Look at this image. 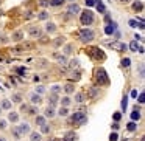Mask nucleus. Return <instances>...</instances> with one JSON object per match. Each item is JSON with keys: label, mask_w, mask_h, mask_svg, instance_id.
Instances as JSON below:
<instances>
[{"label": "nucleus", "mask_w": 145, "mask_h": 141, "mask_svg": "<svg viewBox=\"0 0 145 141\" xmlns=\"http://www.w3.org/2000/svg\"><path fill=\"white\" fill-rule=\"evenodd\" d=\"M64 90H66V93H73L75 92V87L72 84H66L64 85Z\"/></svg>", "instance_id": "obj_33"}, {"label": "nucleus", "mask_w": 145, "mask_h": 141, "mask_svg": "<svg viewBox=\"0 0 145 141\" xmlns=\"http://www.w3.org/2000/svg\"><path fill=\"white\" fill-rule=\"evenodd\" d=\"M19 129H20V133H22V135H27V133H30V126H28L27 123L20 124V126H19Z\"/></svg>", "instance_id": "obj_12"}, {"label": "nucleus", "mask_w": 145, "mask_h": 141, "mask_svg": "<svg viewBox=\"0 0 145 141\" xmlns=\"http://www.w3.org/2000/svg\"><path fill=\"white\" fill-rule=\"evenodd\" d=\"M112 129H114V130H117V129H119V124H117V121H115V123L112 124Z\"/></svg>", "instance_id": "obj_55"}, {"label": "nucleus", "mask_w": 145, "mask_h": 141, "mask_svg": "<svg viewBox=\"0 0 145 141\" xmlns=\"http://www.w3.org/2000/svg\"><path fill=\"white\" fill-rule=\"evenodd\" d=\"M72 50H73V47H72V45H67V47L64 48V53H66V54H70Z\"/></svg>", "instance_id": "obj_44"}, {"label": "nucleus", "mask_w": 145, "mask_h": 141, "mask_svg": "<svg viewBox=\"0 0 145 141\" xmlns=\"http://www.w3.org/2000/svg\"><path fill=\"white\" fill-rule=\"evenodd\" d=\"M128 23H130V27H131V28H136V27H137V22H136V20H133V19L130 20Z\"/></svg>", "instance_id": "obj_47"}, {"label": "nucleus", "mask_w": 145, "mask_h": 141, "mask_svg": "<svg viewBox=\"0 0 145 141\" xmlns=\"http://www.w3.org/2000/svg\"><path fill=\"white\" fill-rule=\"evenodd\" d=\"M45 30H47L49 33H53V31H56V27H55V23L49 22V23H47V27H45Z\"/></svg>", "instance_id": "obj_32"}, {"label": "nucleus", "mask_w": 145, "mask_h": 141, "mask_svg": "<svg viewBox=\"0 0 145 141\" xmlns=\"http://www.w3.org/2000/svg\"><path fill=\"white\" fill-rule=\"evenodd\" d=\"M0 141H6V139H5V138H0Z\"/></svg>", "instance_id": "obj_60"}, {"label": "nucleus", "mask_w": 145, "mask_h": 141, "mask_svg": "<svg viewBox=\"0 0 145 141\" xmlns=\"http://www.w3.org/2000/svg\"><path fill=\"white\" fill-rule=\"evenodd\" d=\"M94 22V12L91 9H86L81 12V23L83 25H91Z\"/></svg>", "instance_id": "obj_3"}, {"label": "nucleus", "mask_w": 145, "mask_h": 141, "mask_svg": "<svg viewBox=\"0 0 145 141\" xmlns=\"http://www.w3.org/2000/svg\"><path fill=\"white\" fill-rule=\"evenodd\" d=\"M22 37H24V33H22V31H16V33L13 34V40H14V42L22 40Z\"/></svg>", "instance_id": "obj_17"}, {"label": "nucleus", "mask_w": 145, "mask_h": 141, "mask_svg": "<svg viewBox=\"0 0 145 141\" xmlns=\"http://www.w3.org/2000/svg\"><path fill=\"white\" fill-rule=\"evenodd\" d=\"M6 127V121L5 119H0V129H5Z\"/></svg>", "instance_id": "obj_48"}, {"label": "nucleus", "mask_w": 145, "mask_h": 141, "mask_svg": "<svg viewBox=\"0 0 145 141\" xmlns=\"http://www.w3.org/2000/svg\"><path fill=\"white\" fill-rule=\"evenodd\" d=\"M30 115H36V112H37V109L36 107H28V110H27Z\"/></svg>", "instance_id": "obj_45"}, {"label": "nucleus", "mask_w": 145, "mask_h": 141, "mask_svg": "<svg viewBox=\"0 0 145 141\" xmlns=\"http://www.w3.org/2000/svg\"><path fill=\"white\" fill-rule=\"evenodd\" d=\"M111 47H112L114 50H117V51H127V50H128V45H127V44H122V42H112Z\"/></svg>", "instance_id": "obj_6"}, {"label": "nucleus", "mask_w": 145, "mask_h": 141, "mask_svg": "<svg viewBox=\"0 0 145 141\" xmlns=\"http://www.w3.org/2000/svg\"><path fill=\"white\" fill-rule=\"evenodd\" d=\"M56 104H58V95L53 93V95L49 98V107H55Z\"/></svg>", "instance_id": "obj_10"}, {"label": "nucleus", "mask_w": 145, "mask_h": 141, "mask_svg": "<svg viewBox=\"0 0 145 141\" xmlns=\"http://www.w3.org/2000/svg\"><path fill=\"white\" fill-rule=\"evenodd\" d=\"M70 102H72V99H70L69 96H64L63 99H61V106H63V107H67V106H70Z\"/></svg>", "instance_id": "obj_21"}, {"label": "nucleus", "mask_w": 145, "mask_h": 141, "mask_svg": "<svg viewBox=\"0 0 145 141\" xmlns=\"http://www.w3.org/2000/svg\"><path fill=\"white\" fill-rule=\"evenodd\" d=\"M20 101H22V96H20L19 93L13 95V102H20Z\"/></svg>", "instance_id": "obj_36"}, {"label": "nucleus", "mask_w": 145, "mask_h": 141, "mask_svg": "<svg viewBox=\"0 0 145 141\" xmlns=\"http://www.w3.org/2000/svg\"><path fill=\"white\" fill-rule=\"evenodd\" d=\"M128 48L131 50V51H139V45H137V40H133V42L128 45Z\"/></svg>", "instance_id": "obj_24"}, {"label": "nucleus", "mask_w": 145, "mask_h": 141, "mask_svg": "<svg viewBox=\"0 0 145 141\" xmlns=\"http://www.w3.org/2000/svg\"><path fill=\"white\" fill-rule=\"evenodd\" d=\"M2 109H5V110H9V109H11V101L5 99L3 102H2Z\"/></svg>", "instance_id": "obj_34"}, {"label": "nucleus", "mask_w": 145, "mask_h": 141, "mask_svg": "<svg viewBox=\"0 0 145 141\" xmlns=\"http://www.w3.org/2000/svg\"><path fill=\"white\" fill-rule=\"evenodd\" d=\"M44 92H45V88H44V87H41V85H39V87H36V93H37V95H42Z\"/></svg>", "instance_id": "obj_46"}, {"label": "nucleus", "mask_w": 145, "mask_h": 141, "mask_svg": "<svg viewBox=\"0 0 145 141\" xmlns=\"http://www.w3.org/2000/svg\"><path fill=\"white\" fill-rule=\"evenodd\" d=\"M64 42V39H58L56 40V42H55V45H61V44H63Z\"/></svg>", "instance_id": "obj_54"}, {"label": "nucleus", "mask_w": 145, "mask_h": 141, "mask_svg": "<svg viewBox=\"0 0 145 141\" xmlns=\"http://www.w3.org/2000/svg\"><path fill=\"white\" fill-rule=\"evenodd\" d=\"M0 3H2V0H0Z\"/></svg>", "instance_id": "obj_61"}, {"label": "nucleus", "mask_w": 145, "mask_h": 141, "mask_svg": "<svg viewBox=\"0 0 145 141\" xmlns=\"http://www.w3.org/2000/svg\"><path fill=\"white\" fill-rule=\"evenodd\" d=\"M59 90H61V87H59V85H53V87H52V93H55V95H58V93H59Z\"/></svg>", "instance_id": "obj_42"}, {"label": "nucleus", "mask_w": 145, "mask_h": 141, "mask_svg": "<svg viewBox=\"0 0 145 141\" xmlns=\"http://www.w3.org/2000/svg\"><path fill=\"white\" fill-rule=\"evenodd\" d=\"M41 132H42V133H49L50 132V127L47 124H42V126H41Z\"/></svg>", "instance_id": "obj_39"}, {"label": "nucleus", "mask_w": 145, "mask_h": 141, "mask_svg": "<svg viewBox=\"0 0 145 141\" xmlns=\"http://www.w3.org/2000/svg\"><path fill=\"white\" fill-rule=\"evenodd\" d=\"M115 30H117V25H115L114 22H111L109 25L105 27V33H106V34H112V33H115Z\"/></svg>", "instance_id": "obj_8"}, {"label": "nucleus", "mask_w": 145, "mask_h": 141, "mask_svg": "<svg viewBox=\"0 0 145 141\" xmlns=\"http://www.w3.org/2000/svg\"><path fill=\"white\" fill-rule=\"evenodd\" d=\"M16 71H17L20 76H25V73H27V70H25L24 67H17V68H16Z\"/></svg>", "instance_id": "obj_37"}, {"label": "nucleus", "mask_w": 145, "mask_h": 141, "mask_svg": "<svg viewBox=\"0 0 145 141\" xmlns=\"http://www.w3.org/2000/svg\"><path fill=\"white\" fill-rule=\"evenodd\" d=\"M127 106H128V99H127V96H125V98H123V101H122V109L125 110V109H127Z\"/></svg>", "instance_id": "obj_43"}, {"label": "nucleus", "mask_w": 145, "mask_h": 141, "mask_svg": "<svg viewBox=\"0 0 145 141\" xmlns=\"http://www.w3.org/2000/svg\"><path fill=\"white\" fill-rule=\"evenodd\" d=\"M53 59H56L59 64H66V62H67L66 56H64V54H59V53H53Z\"/></svg>", "instance_id": "obj_9"}, {"label": "nucleus", "mask_w": 145, "mask_h": 141, "mask_svg": "<svg viewBox=\"0 0 145 141\" xmlns=\"http://www.w3.org/2000/svg\"><path fill=\"white\" fill-rule=\"evenodd\" d=\"M120 2H123V3H127V2H130V0H120Z\"/></svg>", "instance_id": "obj_59"}, {"label": "nucleus", "mask_w": 145, "mask_h": 141, "mask_svg": "<svg viewBox=\"0 0 145 141\" xmlns=\"http://www.w3.org/2000/svg\"><path fill=\"white\" fill-rule=\"evenodd\" d=\"M119 139V135L115 133V132H112L111 135H109V141H117Z\"/></svg>", "instance_id": "obj_40"}, {"label": "nucleus", "mask_w": 145, "mask_h": 141, "mask_svg": "<svg viewBox=\"0 0 145 141\" xmlns=\"http://www.w3.org/2000/svg\"><path fill=\"white\" fill-rule=\"evenodd\" d=\"M36 124H37V126L45 124V116H36Z\"/></svg>", "instance_id": "obj_30"}, {"label": "nucleus", "mask_w": 145, "mask_h": 141, "mask_svg": "<svg viewBox=\"0 0 145 141\" xmlns=\"http://www.w3.org/2000/svg\"><path fill=\"white\" fill-rule=\"evenodd\" d=\"M120 118H122V115H120V113H114V121H119Z\"/></svg>", "instance_id": "obj_53"}, {"label": "nucleus", "mask_w": 145, "mask_h": 141, "mask_svg": "<svg viewBox=\"0 0 145 141\" xmlns=\"http://www.w3.org/2000/svg\"><path fill=\"white\" fill-rule=\"evenodd\" d=\"M130 64H131V59H128V57L122 59V65H123V67H130Z\"/></svg>", "instance_id": "obj_38"}, {"label": "nucleus", "mask_w": 145, "mask_h": 141, "mask_svg": "<svg viewBox=\"0 0 145 141\" xmlns=\"http://www.w3.org/2000/svg\"><path fill=\"white\" fill-rule=\"evenodd\" d=\"M53 141H66V139H64V138H55Z\"/></svg>", "instance_id": "obj_58"}, {"label": "nucleus", "mask_w": 145, "mask_h": 141, "mask_svg": "<svg viewBox=\"0 0 145 141\" xmlns=\"http://www.w3.org/2000/svg\"><path fill=\"white\" fill-rule=\"evenodd\" d=\"M30 141H42V136H41V133H37V132H31Z\"/></svg>", "instance_id": "obj_15"}, {"label": "nucleus", "mask_w": 145, "mask_h": 141, "mask_svg": "<svg viewBox=\"0 0 145 141\" xmlns=\"http://www.w3.org/2000/svg\"><path fill=\"white\" fill-rule=\"evenodd\" d=\"M67 11H69L70 14H78V12H80V6H78L76 3H75V5H70Z\"/></svg>", "instance_id": "obj_19"}, {"label": "nucleus", "mask_w": 145, "mask_h": 141, "mask_svg": "<svg viewBox=\"0 0 145 141\" xmlns=\"http://www.w3.org/2000/svg\"><path fill=\"white\" fill-rule=\"evenodd\" d=\"M88 53H89V56L92 57V59H105L106 56H105V53H103L100 48H97V47H92V48H88Z\"/></svg>", "instance_id": "obj_5"}, {"label": "nucleus", "mask_w": 145, "mask_h": 141, "mask_svg": "<svg viewBox=\"0 0 145 141\" xmlns=\"http://www.w3.org/2000/svg\"><path fill=\"white\" fill-rule=\"evenodd\" d=\"M88 95H89V98L95 99V98L98 96V88H97V87H91V88L88 90Z\"/></svg>", "instance_id": "obj_11"}, {"label": "nucleus", "mask_w": 145, "mask_h": 141, "mask_svg": "<svg viewBox=\"0 0 145 141\" xmlns=\"http://www.w3.org/2000/svg\"><path fill=\"white\" fill-rule=\"evenodd\" d=\"M58 115H59V116H67V115H69L67 107H61V109H59V112H58Z\"/></svg>", "instance_id": "obj_31"}, {"label": "nucleus", "mask_w": 145, "mask_h": 141, "mask_svg": "<svg viewBox=\"0 0 145 141\" xmlns=\"http://www.w3.org/2000/svg\"><path fill=\"white\" fill-rule=\"evenodd\" d=\"M28 110V106L27 104H22V106H20V112H27Z\"/></svg>", "instance_id": "obj_50"}, {"label": "nucleus", "mask_w": 145, "mask_h": 141, "mask_svg": "<svg viewBox=\"0 0 145 141\" xmlns=\"http://www.w3.org/2000/svg\"><path fill=\"white\" fill-rule=\"evenodd\" d=\"M39 3H41V6H47L49 5V0H41Z\"/></svg>", "instance_id": "obj_52"}, {"label": "nucleus", "mask_w": 145, "mask_h": 141, "mask_svg": "<svg viewBox=\"0 0 145 141\" xmlns=\"http://www.w3.org/2000/svg\"><path fill=\"white\" fill-rule=\"evenodd\" d=\"M128 130H136V123H134V121H131V123H128Z\"/></svg>", "instance_id": "obj_41"}, {"label": "nucleus", "mask_w": 145, "mask_h": 141, "mask_svg": "<svg viewBox=\"0 0 145 141\" xmlns=\"http://www.w3.org/2000/svg\"><path fill=\"white\" fill-rule=\"evenodd\" d=\"M133 9H134V11H142V9H143V3L140 2V0H137V2L133 3Z\"/></svg>", "instance_id": "obj_18"}, {"label": "nucleus", "mask_w": 145, "mask_h": 141, "mask_svg": "<svg viewBox=\"0 0 145 141\" xmlns=\"http://www.w3.org/2000/svg\"><path fill=\"white\" fill-rule=\"evenodd\" d=\"M8 119H9V121H13V123H16V121L19 119V115H17L16 112H11V113H9V116H8Z\"/></svg>", "instance_id": "obj_28"}, {"label": "nucleus", "mask_w": 145, "mask_h": 141, "mask_svg": "<svg viewBox=\"0 0 145 141\" xmlns=\"http://www.w3.org/2000/svg\"><path fill=\"white\" fill-rule=\"evenodd\" d=\"M37 19H39V20H45V19H49V12H47V11H41V12L37 14Z\"/></svg>", "instance_id": "obj_25"}, {"label": "nucleus", "mask_w": 145, "mask_h": 141, "mask_svg": "<svg viewBox=\"0 0 145 141\" xmlns=\"http://www.w3.org/2000/svg\"><path fill=\"white\" fill-rule=\"evenodd\" d=\"M139 118H140V113H139V109L136 107V109H134V112L131 113V119H133V121H136V119H139Z\"/></svg>", "instance_id": "obj_27"}, {"label": "nucleus", "mask_w": 145, "mask_h": 141, "mask_svg": "<svg viewBox=\"0 0 145 141\" xmlns=\"http://www.w3.org/2000/svg\"><path fill=\"white\" fill-rule=\"evenodd\" d=\"M78 65H80V60L78 59H72L70 60V64H69V67L73 70V68H78Z\"/></svg>", "instance_id": "obj_26"}, {"label": "nucleus", "mask_w": 145, "mask_h": 141, "mask_svg": "<svg viewBox=\"0 0 145 141\" xmlns=\"http://www.w3.org/2000/svg\"><path fill=\"white\" fill-rule=\"evenodd\" d=\"M134 37H136V39H137V40H143V37H142V36H139V34H136V36H134Z\"/></svg>", "instance_id": "obj_56"}, {"label": "nucleus", "mask_w": 145, "mask_h": 141, "mask_svg": "<svg viewBox=\"0 0 145 141\" xmlns=\"http://www.w3.org/2000/svg\"><path fill=\"white\" fill-rule=\"evenodd\" d=\"M86 5L88 6H94L95 5V0H86Z\"/></svg>", "instance_id": "obj_49"}, {"label": "nucleus", "mask_w": 145, "mask_h": 141, "mask_svg": "<svg viewBox=\"0 0 145 141\" xmlns=\"http://www.w3.org/2000/svg\"><path fill=\"white\" fill-rule=\"evenodd\" d=\"M94 31L89 30V28H84V30H81L80 31V39L83 40V42H91V40L94 39Z\"/></svg>", "instance_id": "obj_4"}, {"label": "nucleus", "mask_w": 145, "mask_h": 141, "mask_svg": "<svg viewBox=\"0 0 145 141\" xmlns=\"http://www.w3.org/2000/svg\"><path fill=\"white\" fill-rule=\"evenodd\" d=\"M28 34L31 37H41V34H42V33H41V30L37 27H30L28 28Z\"/></svg>", "instance_id": "obj_7"}, {"label": "nucleus", "mask_w": 145, "mask_h": 141, "mask_svg": "<svg viewBox=\"0 0 145 141\" xmlns=\"http://www.w3.org/2000/svg\"><path fill=\"white\" fill-rule=\"evenodd\" d=\"M44 115H45L47 118H53V116H55V109H53V107H47V110L44 112Z\"/></svg>", "instance_id": "obj_20"}, {"label": "nucleus", "mask_w": 145, "mask_h": 141, "mask_svg": "<svg viewBox=\"0 0 145 141\" xmlns=\"http://www.w3.org/2000/svg\"><path fill=\"white\" fill-rule=\"evenodd\" d=\"M69 123H75V124H78V126H84V124L88 123V116L83 113V112H76V113L72 115V118H70Z\"/></svg>", "instance_id": "obj_2"}, {"label": "nucleus", "mask_w": 145, "mask_h": 141, "mask_svg": "<svg viewBox=\"0 0 145 141\" xmlns=\"http://www.w3.org/2000/svg\"><path fill=\"white\" fill-rule=\"evenodd\" d=\"M49 3H50L52 6H59V5L64 3V0H49Z\"/></svg>", "instance_id": "obj_29"}, {"label": "nucleus", "mask_w": 145, "mask_h": 141, "mask_svg": "<svg viewBox=\"0 0 145 141\" xmlns=\"http://www.w3.org/2000/svg\"><path fill=\"white\" fill-rule=\"evenodd\" d=\"M131 96H133V98H136V96H137V92H136V90H133V92H131Z\"/></svg>", "instance_id": "obj_57"}, {"label": "nucleus", "mask_w": 145, "mask_h": 141, "mask_svg": "<svg viewBox=\"0 0 145 141\" xmlns=\"http://www.w3.org/2000/svg\"><path fill=\"white\" fill-rule=\"evenodd\" d=\"M84 99H86L84 93H76V95H75V101H76V102H80V104H81Z\"/></svg>", "instance_id": "obj_23"}, {"label": "nucleus", "mask_w": 145, "mask_h": 141, "mask_svg": "<svg viewBox=\"0 0 145 141\" xmlns=\"http://www.w3.org/2000/svg\"><path fill=\"white\" fill-rule=\"evenodd\" d=\"M22 48H24V50H31V48H34V44H31V42H25V44L22 45Z\"/></svg>", "instance_id": "obj_35"}, {"label": "nucleus", "mask_w": 145, "mask_h": 141, "mask_svg": "<svg viewBox=\"0 0 145 141\" xmlns=\"http://www.w3.org/2000/svg\"><path fill=\"white\" fill-rule=\"evenodd\" d=\"M95 6H97L98 12H106V8H105V5L101 3V0H95Z\"/></svg>", "instance_id": "obj_14"}, {"label": "nucleus", "mask_w": 145, "mask_h": 141, "mask_svg": "<svg viewBox=\"0 0 145 141\" xmlns=\"http://www.w3.org/2000/svg\"><path fill=\"white\" fill-rule=\"evenodd\" d=\"M30 99H31V102H33V104H39V102H41V95H37V93H31Z\"/></svg>", "instance_id": "obj_16"}, {"label": "nucleus", "mask_w": 145, "mask_h": 141, "mask_svg": "<svg viewBox=\"0 0 145 141\" xmlns=\"http://www.w3.org/2000/svg\"><path fill=\"white\" fill-rule=\"evenodd\" d=\"M137 101H139V102H140V104H142V102H143V101H145V96H143V93H140V95H139V99H137Z\"/></svg>", "instance_id": "obj_51"}, {"label": "nucleus", "mask_w": 145, "mask_h": 141, "mask_svg": "<svg viewBox=\"0 0 145 141\" xmlns=\"http://www.w3.org/2000/svg\"><path fill=\"white\" fill-rule=\"evenodd\" d=\"M95 81H97L98 85H108V84H109L108 74H106V71L103 70V68H98V70L95 71Z\"/></svg>", "instance_id": "obj_1"}, {"label": "nucleus", "mask_w": 145, "mask_h": 141, "mask_svg": "<svg viewBox=\"0 0 145 141\" xmlns=\"http://www.w3.org/2000/svg\"><path fill=\"white\" fill-rule=\"evenodd\" d=\"M66 141H76V133L75 132H67L66 136H63Z\"/></svg>", "instance_id": "obj_13"}, {"label": "nucleus", "mask_w": 145, "mask_h": 141, "mask_svg": "<svg viewBox=\"0 0 145 141\" xmlns=\"http://www.w3.org/2000/svg\"><path fill=\"white\" fill-rule=\"evenodd\" d=\"M13 136H14L16 139H20L22 133H20V129H19V127H13Z\"/></svg>", "instance_id": "obj_22"}]
</instances>
